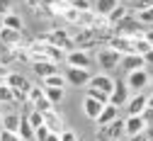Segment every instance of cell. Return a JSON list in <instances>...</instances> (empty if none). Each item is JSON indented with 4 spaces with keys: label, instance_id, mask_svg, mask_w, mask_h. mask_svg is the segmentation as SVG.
Returning <instances> with one entry per match:
<instances>
[{
    "label": "cell",
    "instance_id": "1",
    "mask_svg": "<svg viewBox=\"0 0 153 141\" xmlns=\"http://www.w3.org/2000/svg\"><path fill=\"white\" fill-rule=\"evenodd\" d=\"M112 32H114V37H126V39H139V37H143V25L139 22L134 15H129L126 19H122L119 25H114L112 27Z\"/></svg>",
    "mask_w": 153,
    "mask_h": 141
},
{
    "label": "cell",
    "instance_id": "2",
    "mask_svg": "<svg viewBox=\"0 0 153 141\" xmlns=\"http://www.w3.org/2000/svg\"><path fill=\"white\" fill-rule=\"evenodd\" d=\"M42 39H44V42H49V44H53L56 49L66 51V54L75 51V44H73V39H71L68 29H51V32H46Z\"/></svg>",
    "mask_w": 153,
    "mask_h": 141
},
{
    "label": "cell",
    "instance_id": "3",
    "mask_svg": "<svg viewBox=\"0 0 153 141\" xmlns=\"http://www.w3.org/2000/svg\"><path fill=\"white\" fill-rule=\"evenodd\" d=\"M97 63L105 71H114V68H119V63H122V54L114 51V49H109L107 44H102L97 49Z\"/></svg>",
    "mask_w": 153,
    "mask_h": 141
},
{
    "label": "cell",
    "instance_id": "4",
    "mask_svg": "<svg viewBox=\"0 0 153 141\" xmlns=\"http://www.w3.org/2000/svg\"><path fill=\"white\" fill-rule=\"evenodd\" d=\"M124 136V119H117L107 127H100L95 134V141H122Z\"/></svg>",
    "mask_w": 153,
    "mask_h": 141
},
{
    "label": "cell",
    "instance_id": "5",
    "mask_svg": "<svg viewBox=\"0 0 153 141\" xmlns=\"http://www.w3.org/2000/svg\"><path fill=\"white\" fill-rule=\"evenodd\" d=\"M63 78H66V83L73 85V88H88L90 80H92V73L85 71V68H66Z\"/></svg>",
    "mask_w": 153,
    "mask_h": 141
},
{
    "label": "cell",
    "instance_id": "6",
    "mask_svg": "<svg viewBox=\"0 0 153 141\" xmlns=\"http://www.w3.org/2000/svg\"><path fill=\"white\" fill-rule=\"evenodd\" d=\"M148 83H151V75H148L146 68L126 73V88L134 90V93H143V88H148Z\"/></svg>",
    "mask_w": 153,
    "mask_h": 141
},
{
    "label": "cell",
    "instance_id": "7",
    "mask_svg": "<svg viewBox=\"0 0 153 141\" xmlns=\"http://www.w3.org/2000/svg\"><path fill=\"white\" fill-rule=\"evenodd\" d=\"M66 63H68V68H85V71H90L92 58H90V54H88V51L75 49V51L66 54Z\"/></svg>",
    "mask_w": 153,
    "mask_h": 141
},
{
    "label": "cell",
    "instance_id": "8",
    "mask_svg": "<svg viewBox=\"0 0 153 141\" xmlns=\"http://www.w3.org/2000/svg\"><path fill=\"white\" fill-rule=\"evenodd\" d=\"M146 110H148V95H143V93H134V95L129 97V102H126V112H129V117H141Z\"/></svg>",
    "mask_w": 153,
    "mask_h": 141
},
{
    "label": "cell",
    "instance_id": "9",
    "mask_svg": "<svg viewBox=\"0 0 153 141\" xmlns=\"http://www.w3.org/2000/svg\"><path fill=\"white\" fill-rule=\"evenodd\" d=\"M3 83H5L10 90H15V93H25V95H29V90H32V83H29V80H27L22 73H7Z\"/></svg>",
    "mask_w": 153,
    "mask_h": 141
},
{
    "label": "cell",
    "instance_id": "10",
    "mask_svg": "<svg viewBox=\"0 0 153 141\" xmlns=\"http://www.w3.org/2000/svg\"><path fill=\"white\" fill-rule=\"evenodd\" d=\"M114 85H117V83L112 80V75H107V73H97V75H92V80H90V85H88V88L100 90V93H105V95H112Z\"/></svg>",
    "mask_w": 153,
    "mask_h": 141
},
{
    "label": "cell",
    "instance_id": "11",
    "mask_svg": "<svg viewBox=\"0 0 153 141\" xmlns=\"http://www.w3.org/2000/svg\"><path fill=\"white\" fill-rule=\"evenodd\" d=\"M148 129V124L143 122V117H126L124 119V134L131 139V136H139Z\"/></svg>",
    "mask_w": 153,
    "mask_h": 141
},
{
    "label": "cell",
    "instance_id": "12",
    "mask_svg": "<svg viewBox=\"0 0 153 141\" xmlns=\"http://www.w3.org/2000/svg\"><path fill=\"white\" fill-rule=\"evenodd\" d=\"M129 97H131V95H129L126 83H117L114 90H112V95H109V105H114V107H126Z\"/></svg>",
    "mask_w": 153,
    "mask_h": 141
},
{
    "label": "cell",
    "instance_id": "13",
    "mask_svg": "<svg viewBox=\"0 0 153 141\" xmlns=\"http://www.w3.org/2000/svg\"><path fill=\"white\" fill-rule=\"evenodd\" d=\"M44 127H49L51 134H63V131H66V127H63V117L56 112V110H51V112L44 114Z\"/></svg>",
    "mask_w": 153,
    "mask_h": 141
},
{
    "label": "cell",
    "instance_id": "14",
    "mask_svg": "<svg viewBox=\"0 0 153 141\" xmlns=\"http://www.w3.org/2000/svg\"><path fill=\"white\" fill-rule=\"evenodd\" d=\"M107 46L114 49V51H119L122 56H126V54H134V39H126V37H112L109 42H107Z\"/></svg>",
    "mask_w": 153,
    "mask_h": 141
},
{
    "label": "cell",
    "instance_id": "15",
    "mask_svg": "<svg viewBox=\"0 0 153 141\" xmlns=\"http://www.w3.org/2000/svg\"><path fill=\"white\" fill-rule=\"evenodd\" d=\"M119 68H124L126 73H134V71H141V68H146V63H143V56H139V54H126V56H122V63H119Z\"/></svg>",
    "mask_w": 153,
    "mask_h": 141
},
{
    "label": "cell",
    "instance_id": "16",
    "mask_svg": "<svg viewBox=\"0 0 153 141\" xmlns=\"http://www.w3.org/2000/svg\"><path fill=\"white\" fill-rule=\"evenodd\" d=\"M32 68H34V73L39 75L42 80L49 78V75H56V73H59V63H51V61H34Z\"/></svg>",
    "mask_w": 153,
    "mask_h": 141
},
{
    "label": "cell",
    "instance_id": "17",
    "mask_svg": "<svg viewBox=\"0 0 153 141\" xmlns=\"http://www.w3.org/2000/svg\"><path fill=\"white\" fill-rule=\"evenodd\" d=\"M119 119V107H114V105H105L100 117H97V127H107L112 122H117Z\"/></svg>",
    "mask_w": 153,
    "mask_h": 141
},
{
    "label": "cell",
    "instance_id": "18",
    "mask_svg": "<svg viewBox=\"0 0 153 141\" xmlns=\"http://www.w3.org/2000/svg\"><path fill=\"white\" fill-rule=\"evenodd\" d=\"M0 42H3L7 49H15V46L22 44V32H12V29L0 27Z\"/></svg>",
    "mask_w": 153,
    "mask_h": 141
},
{
    "label": "cell",
    "instance_id": "19",
    "mask_svg": "<svg viewBox=\"0 0 153 141\" xmlns=\"http://www.w3.org/2000/svg\"><path fill=\"white\" fill-rule=\"evenodd\" d=\"M119 5V0H95V3H92V12L95 15H97V17H109V12L114 10V7H117Z\"/></svg>",
    "mask_w": 153,
    "mask_h": 141
},
{
    "label": "cell",
    "instance_id": "20",
    "mask_svg": "<svg viewBox=\"0 0 153 141\" xmlns=\"http://www.w3.org/2000/svg\"><path fill=\"white\" fill-rule=\"evenodd\" d=\"M102 107H105V105L97 102V100H92V97H85V100H83V112H85L88 119H92V122H97V117H100Z\"/></svg>",
    "mask_w": 153,
    "mask_h": 141
},
{
    "label": "cell",
    "instance_id": "21",
    "mask_svg": "<svg viewBox=\"0 0 153 141\" xmlns=\"http://www.w3.org/2000/svg\"><path fill=\"white\" fill-rule=\"evenodd\" d=\"M20 124H22V117L17 114V112H7L3 114V119H0V127H3L5 131H20Z\"/></svg>",
    "mask_w": 153,
    "mask_h": 141
},
{
    "label": "cell",
    "instance_id": "22",
    "mask_svg": "<svg viewBox=\"0 0 153 141\" xmlns=\"http://www.w3.org/2000/svg\"><path fill=\"white\" fill-rule=\"evenodd\" d=\"M0 25H3L5 29H12V32H22V29H25V25H22V17H17L15 12H7V15H3Z\"/></svg>",
    "mask_w": 153,
    "mask_h": 141
},
{
    "label": "cell",
    "instance_id": "23",
    "mask_svg": "<svg viewBox=\"0 0 153 141\" xmlns=\"http://www.w3.org/2000/svg\"><path fill=\"white\" fill-rule=\"evenodd\" d=\"M129 15H131V12H129V7L119 3L117 7H114V10L109 12V17H107V22H109V27H114V25H119V22H122V19H126Z\"/></svg>",
    "mask_w": 153,
    "mask_h": 141
},
{
    "label": "cell",
    "instance_id": "24",
    "mask_svg": "<svg viewBox=\"0 0 153 141\" xmlns=\"http://www.w3.org/2000/svg\"><path fill=\"white\" fill-rule=\"evenodd\" d=\"M44 95H46V100L56 107V105H61V100L66 97V93H63V88H44Z\"/></svg>",
    "mask_w": 153,
    "mask_h": 141
},
{
    "label": "cell",
    "instance_id": "25",
    "mask_svg": "<svg viewBox=\"0 0 153 141\" xmlns=\"http://www.w3.org/2000/svg\"><path fill=\"white\" fill-rule=\"evenodd\" d=\"M42 85H44V88H66L68 83H66L63 73H56V75H49V78H44V80H42Z\"/></svg>",
    "mask_w": 153,
    "mask_h": 141
},
{
    "label": "cell",
    "instance_id": "26",
    "mask_svg": "<svg viewBox=\"0 0 153 141\" xmlns=\"http://www.w3.org/2000/svg\"><path fill=\"white\" fill-rule=\"evenodd\" d=\"M148 51H153V46L146 42L143 37H139V39H134V54H139V56H146Z\"/></svg>",
    "mask_w": 153,
    "mask_h": 141
},
{
    "label": "cell",
    "instance_id": "27",
    "mask_svg": "<svg viewBox=\"0 0 153 141\" xmlns=\"http://www.w3.org/2000/svg\"><path fill=\"white\" fill-rule=\"evenodd\" d=\"M17 134H20L22 141H32V139H34V129H32V124L27 122V117H22V124H20V131H17Z\"/></svg>",
    "mask_w": 153,
    "mask_h": 141
},
{
    "label": "cell",
    "instance_id": "28",
    "mask_svg": "<svg viewBox=\"0 0 153 141\" xmlns=\"http://www.w3.org/2000/svg\"><path fill=\"white\" fill-rule=\"evenodd\" d=\"M27 122L32 124V129H39V127H44V114L36 112V110H32V112L27 114Z\"/></svg>",
    "mask_w": 153,
    "mask_h": 141
},
{
    "label": "cell",
    "instance_id": "29",
    "mask_svg": "<svg viewBox=\"0 0 153 141\" xmlns=\"http://www.w3.org/2000/svg\"><path fill=\"white\" fill-rule=\"evenodd\" d=\"M44 97V85H34L32 83V90H29V95H27V102H39V100Z\"/></svg>",
    "mask_w": 153,
    "mask_h": 141
},
{
    "label": "cell",
    "instance_id": "30",
    "mask_svg": "<svg viewBox=\"0 0 153 141\" xmlns=\"http://www.w3.org/2000/svg\"><path fill=\"white\" fill-rule=\"evenodd\" d=\"M85 97H92V100H97L102 105H109V95H105L100 90H92V88H85Z\"/></svg>",
    "mask_w": 153,
    "mask_h": 141
},
{
    "label": "cell",
    "instance_id": "31",
    "mask_svg": "<svg viewBox=\"0 0 153 141\" xmlns=\"http://www.w3.org/2000/svg\"><path fill=\"white\" fill-rule=\"evenodd\" d=\"M7 102H15V93L5 83H0V105H7Z\"/></svg>",
    "mask_w": 153,
    "mask_h": 141
},
{
    "label": "cell",
    "instance_id": "32",
    "mask_svg": "<svg viewBox=\"0 0 153 141\" xmlns=\"http://www.w3.org/2000/svg\"><path fill=\"white\" fill-rule=\"evenodd\" d=\"M68 5H71L73 10H78V12H88V10H92V3H90V0H68Z\"/></svg>",
    "mask_w": 153,
    "mask_h": 141
},
{
    "label": "cell",
    "instance_id": "33",
    "mask_svg": "<svg viewBox=\"0 0 153 141\" xmlns=\"http://www.w3.org/2000/svg\"><path fill=\"white\" fill-rule=\"evenodd\" d=\"M61 17L66 19L68 25H73V27H75V25H78V17H80V12H78V10H73V7H66Z\"/></svg>",
    "mask_w": 153,
    "mask_h": 141
},
{
    "label": "cell",
    "instance_id": "34",
    "mask_svg": "<svg viewBox=\"0 0 153 141\" xmlns=\"http://www.w3.org/2000/svg\"><path fill=\"white\" fill-rule=\"evenodd\" d=\"M34 110H36V112H42V114H46V112H51V110H53V105L49 102V100H46V95H44L39 102H34Z\"/></svg>",
    "mask_w": 153,
    "mask_h": 141
},
{
    "label": "cell",
    "instance_id": "35",
    "mask_svg": "<svg viewBox=\"0 0 153 141\" xmlns=\"http://www.w3.org/2000/svg\"><path fill=\"white\" fill-rule=\"evenodd\" d=\"M27 10H34V12H42L44 10V0H25Z\"/></svg>",
    "mask_w": 153,
    "mask_h": 141
},
{
    "label": "cell",
    "instance_id": "36",
    "mask_svg": "<svg viewBox=\"0 0 153 141\" xmlns=\"http://www.w3.org/2000/svg\"><path fill=\"white\" fill-rule=\"evenodd\" d=\"M0 141H22V139H20V134H15V131L0 129Z\"/></svg>",
    "mask_w": 153,
    "mask_h": 141
},
{
    "label": "cell",
    "instance_id": "37",
    "mask_svg": "<svg viewBox=\"0 0 153 141\" xmlns=\"http://www.w3.org/2000/svg\"><path fill=\"white\" fill-rule=\"evenodd\" d=\"M49 134H51L49 127H39V129H34V139H36V141H46Z\"/></svg>",
    "mask_w": 153,
    "mask_h": 141
},
{
    "label": "cell",
    "instance_id": "38",
    "mask_svg": "<svg viewBox=\"0 0 153 141\" xmlns=\"http://www.w3.org/2000/svg\"><path fill=\"white\" fill-rule=\"evenodd\" d=\"M10 7H12V0H0V15H7V12H12Z\"/></svg>",
    "mask_w": 153,
    "mask_h": 141
},
{
    "label": "cell",
    "instance_id": "39",
    "mask_svg": "<svg viewBox=\"0 0 153 141\" xmlns=\"http://www.w3.org/2000/svg\"><path fill=\"white\" fill-rule=\"evenodd\" d=\"M148 7H153V0H136V10L141 12V10H148Z\"/></svg>",
    "mask_w": 153,
    "mask_h": 141
},
{
    "label": "cell",
    "instance_id": "40",
    "mask_svg": "<svg viewBox=\"0 0 153 141\" xmlns=\"http://www.w3.org/2000/svg\"><path fill=\"white\" fill-rule=\"evenodd\" d=\"M61 141H78V136H75L71 129H66V131L61 134Z\"/></svg>",
    "mask_w": 153,
    "mask_h": 141
},
{
    "label": "cell",
    "instance_id": "41",
    "mask_svg": "<svg viewBox=\"0 0 153 141\" xmlns=\"http://www.w3.org/2000/svg\"><path fill=\"white\" fill-rule=\"evenodd\" d=\"M141 117H143V122H146L148 127H153V110H146V112H143Z\"/></svg>",
    "mask_w": 153,
    "mask_h": 141
},
{
    "label": "cell",
    "instance_id": "42",
    "mask_svg": "<svg viewBox=\"0 0 153 141\" xmlns=\"http://www.w3.org/2000/svg\"><path fill=\"white\" fill-rule=\"evenodd\" d=\"M129 141H151V136H148V131H143V134H139V136H131Z\"/></svg>",
    "mask_w": 153,
    "mask_h": 141
},
{
    "label": "cell",
    "instance_id": "43",
    "mask_svg": "<svg viewBox=\"0 0 153 141\" xmlns=\"http://www.w3.org/2000/svg\"><path fill=\"white\" fill-rule=\"evenodd\" d=\"M143 39H146V42L153 46V29H146V32H143Z\"/></svg>",
    "mask_w": 153,
    "mask_h": 141
},
{
    "label": "cell",
    "instance_id": "44",
    "mask_svg": "<svg viewBox=\"0 0 153 141\" xmlns=\"http://www.w3.org/2000/svg\"><path fill=\"white\" fill-rule=\"evenodd\" d=\"M46 141H61V134H49Z\"/></svg>",
    "mask_w": 153,
    "mask_h": 141
},
{
    "label": "cell",
    "instance_id": "45",
    "mask_svg": "<svg viewBox=\"0 0 153 141\" xmlns=\"http://www.w3.org/2000/svg\"><path fill=\"white\" fill-rule=\"evenodd\" d=\"M148 110H153V95H148Z\"/></svg>",
    "mask_w": 153,
    "mask_h": 141
},
{
    "label": "cell",
    "instance_id": "46",
    "mask_svg": "<svg viewBox=\"0 0 153 141\" xmlns=\"http://www.w3.org/2000/svg\"><path fill=\"white\" fill-rule=\"evenodd\" d=\"M148 88H151V95H153V78H151V83H148Z\"/></svg>",
    "mask_w": 153,
    "mask_h": 141
},
{
    "label": "cell",
    "instance_id": "47",
    "mask_svg": "<svg viewBox=\"0 0 153 141\" xmlns=\"http://www.w3.org/2000/svg\"><path fill=\"white\" fill-rule=\"evenodd\" d=\"M0 119H3V105H0Z\"/></svg>",
    "mask_w": 153,
    "mask_h": 141
},
{
    "label": "cell",
    "instance_id": "48",
    "mask_svg": "<svg viewBox=\"0 0 153 141\" xmlns=\"http://www.w3.org/2000/svg\"><path fill=\"white\" fill-rule=\"evenodd\" d=\"M119 3H131V0H119Z\"/></svg>",
    "mask_w": 153,
    "mask_h": 141
},
{
    "label": "cell",
    "instance_id": "49",
    "mask_svg": "<svg viewBox=\"0 0 153 141\" xmlns=\"http://www.w3.org/2000/svg\"><path fill=\"white\" fill-rule=\"evenodd\" d=\"M0 27H3V25H0Z\"/></svg>",
    "mask_w": 153,
    "mask_h": 141
}]
</instances>
